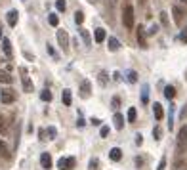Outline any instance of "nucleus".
Wrapping results in <instances>:
<instances>
[{"label":"nucleus","instance_id":"nucleus-1","mask_svg":"<svg viewBox=\"0 0 187 170\" xmlns=\"http://www.w3.org/2000/svg\"><path fill=\"white\" fill-rule=\"evenodd\" d=\"M122 23H124L126 29H132V27H134V8H132L130 4L124 6V12H122Z\"/></svg>","mask_w":187,"mask_h":170},{"label":"nucleus","instance_id":"nucleus-2","mask_svg":"<svg viewBox=\"0 0 187 170\" xmlns=\"http://www.w3.org/2000/svg\"><path fill=\"white\" fill-rule=\"evenodd\" d=\"M187 147V124H183L178 132V153H183Z\"/></svg>","mask_w":187,"mask_h":170},{"label":"nucleus","instance_id":"nucleus-3","mask_svg":"<svg viewBox=\"0 0 187 170\" xmlns=\"http://www.w3.org/2000/svg\"><path fill=\"white\" fill-rule=\"evenodd\" d=\"M75 164H77V159H75V157H67V159L61 157V159L57 161V168H59V170H73Z\"/></svg>","mask_w":187,"mask_h":170},{"label":"nucleus","instance_id":"nucleus-4","mask_svg":"<svg viewBox=\"0 0 187 170\" xmlns=\"http://www.w3.org/2000/svg\"><path fill=\"white\" fill-rule=\"evenodd\" d=\"M0 101H2L4 105H10L15 101V94L13 90H2V94H0Z\"/></svg>","mask_w":187,"mask_h":170},{"label":"nucleus","instance_id":"nucleus-5","mask_svg":"<svg viewBox=\"0 0 187 170\" xmlns=\"http://www.w3.org/2000/svg\"><path fill=\"white\" fill-rule=\"evenodd\" d=\"M57 42H59V46L63 48V50H67V46H69V35L65 33V31H57Z\"/></svg>","mask_w":187,"mask_h":170},{"label":"nucleus","instance_id":"nucleus-6","mask_svg":"<svg viewBox=\"0 0 187 170\" xmlns=\"http://www.w3.org/2000/svg\"><path fill=\"white\" fill-rule=\"evenodd\" d=\"M90 92H92V84H90V80H82V82H80V96L86 100V98H90Z\"/></svg>","mask_w":187,"mask_h":170},{"label":"nucleus","instance_id":"nucleus-7","mask_svg":"<svg viewBox=\"0 0 187 170\" xmlns=\"http://www.w3.org/2000/svg\"><path fill=\"white\" fill-rule=\"evenodd\" d=\"M40 164H42V168H46V170L52 168V157H50V153H42V155H40Z\"/></svg>","mask_w":187,"mask_h":170},{"label":"nucleus","instance_id":"nucleus-8","mask_svg":"<svg viewBox=\"0 0 187 170\" xmlns=\"http://www.w3.org/2000/svg\"><path fill=\"white\" fill-rule=\"evenodd\" d=\"M113 123H115V128H116V130H122V128H124V117H122L120 113H115Z\"/></svg>","mask_w":187,"mask_h":170},{"label":"nucleus","instance_id":"nucleus-9","mask_svg":"<svg viewBox=\"0 0 187 170\" xmlns=\"http://www.w3.org/2000/svg\"><path fill=\"white\" fill-rule=\"evenodd\" d=\"M107 48H109V52H116L120 48V42L116 40L115 36H109V40H107Z\"/></svg>","mask_w":187,"mask_h":170},{"label":"nucleus","instance_id":"nucleus-10","mask_svg":"<svg viewBox=\"0 0 187 170\" xmlns=\"http://www.w3.org/2000/svg\"><path fill=\"white\" fill-rule=\"evenodd\" d=\"M17 17H19V14H17L15 10H10V12H8V25H10V27H15V25H17Z\"/></svg>","mask_w":187,"mask_h":170},{"label":"nucleus","instance_id":"nucleus-11","mask_svg":"<svg viewBox=\"0 0 187 170\" xmlns=\"http://www.w3.org/2000/svg\"><path fill=\"white\" fill-rule=\"evenodd\" d=\"M61 101L65 105H71L73 103V96H71V90H63L61 92Z\"/></svg>","mask_w":187,"mask_h":170},{"label":"nucleus","instance_id":"nucleus-12","mask_svg":"<svg viewBox=\"0 0 187 170\" xmlns=\"http://www.w3.org/2000/svg\"><path fill=\"white\" fill-rule=\"evenodd\" d=\"M94 36H96V42H98V44H101V42L107 38V33H105V29H101V27H99V29H96Z\"/></svg>","mask_w":187,"mask_h":170},{"label":"nucleus","instance_id":"nucleus-13","mask_svg":"<svg viewBox=\"0 0 187 170\" xmlns=\"http://www.w3.org/2000/svg\"><path fill=\"white\" fill-rule=\"evenodd\" d=\"M109 159H111V161H120V159H122V151H120L119 147H113V149L109 151Z\"/></svg>","mask_w":187,"mask_h":170},{"label":"nucleus","instance_id":"nucleus-14","mask_svg":"<svg viewBox=\"0 0 187 170\" xmlns=\"http://www.w3.org/2000/svg\"><path fill=\"white\" fill-rule=\"evenodd\" d=\"M172 14H174V21H176V23H181V19H183V10H181L179 6H174V8H172Z\"/></svg>","mask_w":187,"mask_h":170},{"label":"nucleus","instance_id":"nucleus-15","mask_svg":"<svg viewBox=\"0 0 187 170\" xmlns=\"http://www.w3.org/2000/svg\"><path fill=\"white\" fill-rule=\"evenodd\" d=\"M2 50H4L6 58H12V42L8 38H2Z\"/></svg>","mask_w":187,"mask_h":170},{"label":"nucleus","instance_id":"nucleus-16","mask_svg":"<svg viewBox=\"0 0 187 170\" xmlns=\"http://www.w3.org/2000/svg\"><path fill=\"white\" fill-rule=\"evenodd\" d=\"M137 42H139V46H142V48H147V44H145V31H143V27H137Z\"/></svg>","mask_w":187,"mask_h":170},{"label":"nucleus","instance_id":"nucleus-17","mask_svg":"<svg viewBox=\"0 0 187 170\" xmlns=\"http://www.w3.org/2000/svg\"><path fill=\"white\" fill-rule=\"evenodd\" d=\"M153 113H155V118L157 120H162V117H164V111H162V105L160 103H155L153 105Z\"/></svg>","mask_w":187,"mask_h":170},{"label":"nucleus","instance_id":"nucleus-18","mask_svg":"<svg viewBox=\"0 0 187 170\" xmlns=\"http://www.w3.org/2000/svg\"><path fill=\"white\" fill-rule=\"evenodd\" d=\"M124 77H126V80H128L130 84H136V82H137V73H136V71H132V69L124 73Z\"/></svg>","mask_w":187,"mask_h":170},{"label":"nucleus","instance_id":"nucleus-19","mask_svg":"<svg viewBox=\"0 0 187 170\" xmlns=\"http://www.w3.org/2000/svg\"><path fill=\"white\" fill-rule=\"evenodd\" d=\"M0 82H4V84H12L13 82V79H12V75L8 71H0Z\"/></svg>","mask_w":187,"mask_h":170},{"label":"nucleus","instance_id":"nucleus-20","mask_svg":"<svg viewBox=\"0 0 187 170\" xmlns=\"http://www.w3.org/2000/svg\"><path fill=\"white\" fill-rule=\"evenodd\" d=\"M21 82H23V90H25V92H33V80L29 77H23Z\"/></svg>","mask_w":187,"mask_h":170},{"label":"nucleus","instance_id":"nucleus-21","mask_svg":"<svg viewBox=\"0 0 187 170\" xmlns=\"http://www.w3.org/2000/svg\"><path fill=\"white\" fill-rule=\"evenodd\" d=\"M78 33H80V36H82V40H84V44H86V46L90 48V46H92V38H90V33H88L86 29H80Z\"/></svg>","mask_w":187,"mask_h":170},{"label":"nucleus","instance_id":"nucleus-22","mask_svg":"<svg viewBox=\"0 0 187 170\" xmlns=\"http://www.w3.org/2000/svg\"><path fill=\"white\" fill-rule=\"evenodd\" d=\"M149 101V86L143 84L142 86V103H147Z\"/></svg>","mask_w":187,"mask_h":170},{"label":"nucleus","instance_id":"nucleus-23","mask_svg":"<svg viewBox=\"0 0 187 170\" xmlns=\"http://www.w3.org/2000/svg\"><path fill=\"white\" fill-rule=\"evenodd\" d=\"M0 155H2V157H6V159L10 157V149H8V145H6L2 140H0Z\"/></svg>","mask_w":187,"mask_h":170},{"label":"nucleus","instance_id":"nucleus-24","mask_svg":"<svg viewBox=\"0 0 187 170\" xmlns=\"http://www.w3.org/2000/svg\"><path fill=\"white\" fill-rule=\"evenodd\" d=\"M136 117H137V111H136V107H130L128 109V123H136Z\"/></svg>","mask_w":187,"mask_h":170},{"label":"nucleus","instance_id":"nucleus-25","mask_svg":"<svg viewBox=\"0 0 187 170\" xmlns=\"http://www.w3.org/2000/svg\"><path fill=\"white\" fill-rule=\"evenodd\" d=\"M40 100H42V101H50V100H52V92H50L48 88L42 90V92H40Z\"/></svg>","mask_w":187,"mask_h":170},{"label":"nucleus","instance_id":"nucleus-26","mask_svg":"<svg viewBox=\"0 0 187 170\" xmlns=\"http://www.w3.org/2000/svg\"><path fill=\"white\" fill-rule=\"evenodd\" d=\"M164 96H166L168 100H172L174 96H176V88H174V86H166V88H164Z\"/></svg>","mask_w":187,"mask_h":170},{"label":"nucleus","instance_id":"nucleus-27","mask_svg":"<svg viewBox=\"0 0 187 170\" xmlns=\"http://www.w3.org/2000/svg\"><path fill=\"white\" fill-rule=\"evenodd\" d=\"M46 134H48V140H56V136H57L56 126H48V128H46Z\"/></svg>","mask_w":187,"mask_h":170},{"label":"nucleus","instance_id":"nucleus-28","mask_svg":"<svg viewBox=\"0 0 187 170\" xmlns=\"http://www.w3.org/2000/svg\"><path fill=\"white\" fill-rule=\"evenodd\" d=\"M48 21H50L52 27H57V25H59V17H57L56 14H50V15H48Z\"/></svg>","mask_w":187,"mask_h":170},{"label":"nucleus","instance_id":"nucleus-29","mask_svg":"<svg viewBox=\"0 0 187 170\" xmlns=\"http://www.w3.org/2000/svg\"><path fill=\"white\" fill-rule=\"evenodd\" d=\"M0 132H2V134L8 132V123H6V118L2 115H0Z\"/></svg>","mask_w":187,"mask_h":170},{"label":"nucleus","instance_id":"nucleus-30","mask_svg":"<svg viewBox=\"0 0 187 170\" xmlns=\"http://www.w3.org/2000/svg\"><path fill=\"white\" fill-rule=\"evenodd\" d=\"M56 8H57L59 12H65V8H67V2H65V0H56Z\"/></svg>","mask_w":187,"mask_h":170},{"label":"nucleus","instance_id":"nucleus-31","mask_svg":"<svg viewBox=\"0 0 187 170\" xmlns=\"http://www.w3.org/2000/svg\"><path fill=\"white\" fill-rule=\"evenodd\" d=\"M75 21H77V25H82V21H84V14H82V12H75Z\"/></svg>","mask_w":187,"mask_h":170},{"label":"nucleus","instance_id":"nucleus-32","mask_svg":"<svg viewBox=\"0 0 187 170\" xmlns=\"http://www.w3.org/2000/svg\"><path fill=\"white\" fill-rule=\"evenodd\" d=\"M168 128H174V107H170V117H168Z\"/></svg>","mask_w":187,"mask_h":170},{"label":"nucleus","instance_id":"nucleus-33","mask_svg":"<svg viewBox=\"0 0 187 170\" xmlns=\"http://www.w3.org/2000/svg\"><path fill=\"white\" fill-rule=\"evenodd\" d=\"M99 84H101V86H105V84H107V73H105V71H101V73H99Z\"/></svg>","mask_w":187,"mask_h":170},{"label":"nucleus","instance_id":"nucleus-34","mask_svg":"<svg viewBox=\"0 0 187 170\" xmlns=\"http://www.w3.org/2000/svg\"><path fill=\"white\" fill-rule=\"evenodd\" d=\"M111 105H113V109H119L120 107V98H116V96H115V98L111 100Z\"/></svg>","mask_w":187,"mask_h":170},{"label":"nucleus","instance_id":"nucleus-35","mask_svg":"<svg viewBox=\"0 0 187 170\" xmlns=\"http://www.w3.org/2000/svg\"><path fill=\"white\" fill-rule=\"evenodd\" d=\"M185 168V162L183 161H176L174 162V170H183Z\"/></svg>","mask_w":187,"mask_h":170},{"label":"nucleus","instance_id":"nucleus-36","mask_svg":"<svg viewBox=\"0 0 187 170\" xmlns=\"http://www.w3.org/2000/svg\"><path fill=\"white\" fill-rule=\"evenodd\" d=\"M157 31H158V25H151V27H149V31H147V35H149V36H153V35H157Z\"/></svg>","mask_w":187,"mask_h":170},{"label":"nucleus","instance_id":"nucleus-37","mask_svg":"<svg viewBox=\"0 0 187 170\" xmlns=\"http://www.w3.org/2000/svg\"><path fill=\"white\" fill-rule=\"evenodd\" d=\"M164 168H166V157H162L160 162H158V168H157V170H164Z\"/></svg>","mask_w":187,"mask_h":170},{"label":"nucleus","instance_id":"nucleus-38","mask_svg":"<svg viewBox=\"0 0 187 170\" xmlns=\"http://www.w3.org/2000/svg\"><path fill=\"white\" fill-rule=\"evenodd\" d=\"M98 164H99L98 159H92V161H90V170H98Z\"/></svg>","mask_w":187,"mask_h":170},{"label":"nucleus","instance_id":"nucleus-39","mask_svg":"<svg viewBox=\"0 0 187 170\" xmlns=\"http://www.w3.org/2000/svg\"><path fill=\"white\" fill-rule=\"evenodd\" d=\"M179 40H181V42H187V27L179 33Z\"/></svg>","mask_w":187,"mask_h":170},{"label":"nucleus","instance_id":"nucleus-40","mask_svg":"<svg viewBox=\"0 0 187 170\" xmlns=\"http://www.w3.org/2000/svg\"><path fill=\"white\" fill-rule=\"evenodd\" d=\"M99 134H101V138H107L109 136V126H101V132Z\"/></svg>","mask_w":187,"mask_h":170},{"label":"nucleus","instance_id":"nucleus-41","mask_svg":"<svg viewBox=\"0 0 187 170\" xmlns=\"http://www.w3.org/2000/svg\"><path fill=\"white\" fill-rule=\"evenodd\" d=\"M84 124H86V120H84V118H82V117L78 115V118H77V126H78V128H82Z\"/></svg>","mask_w":187,"mask_h":170},{"label":"nucleus","instance_id":"nucleus-42","mask_svg":"<svg viewBox=\"0 0 187 170\" xmlns=\"http://www.w3.org/2000/svg\"><path fill=\"white\" fill-rule=\"evenodd\" d=\"M160 21H162V25H168V15H166L164 12L160 14Z\"/></svg>","mask_w":187,"mask_h":170},{"label":"nucleus","instance_id":"nucleus-43","mask_svg":"<svg viewBox=\"0 0 187 170\" xmlns=\"http://www.w3.org/2000/svg\"><path fill=\"white\" fill-rule=\"evenodd\" d=\"M143 143V136L142 134H136V145H142Z\"/></svg>","mask_w":187,"mask_h":170},{"label":"nucleus","instance_id":"nucleus-44","mask_svg":"<svg viewBox=\"0 0 187 170\" xmlns=\"http://www.w3.org/2000/svg\"><path fill=\"white\" fill-rule=\"evenodd\" d=\"M153 136H155V140H160V128H158V126L153 130Z\"/></svg>","mask_w":187,"mask_h":170},{"label":"nucleus","instance_id":"nucleus-45","mask_svg":"<svg viewBox=\"0 0 187 170\" xmlns=\"http://www.w3.org/2000/svg\"><path fill=\"white\" fill-rule=\"evenodd\" d=\"M90 123H92L94 126H99V124H101V120H99V118H92V120H90Z\"/></svg>","mask_w":187,"mask_h":170},{"label":"nucleus","instance_id":"nucleus-46","mask_svg":"<svg viewBox=\"0 0 187 170\" xmlns=\"http://www.w3.org/2000/svg\"><path fill=\"white\" fill-rule=\"evenodd\" d=\"M113 79H115V80H120V73L115 71V73H113Z\"/></svg>","mask_w":187,"mask_h":170},{"label":"nucleus","instance_id":"nucleus-47","mask_svg":"<svg viewBox=\"0 0 187 170\" xmlns=\"http://www.w3.org/2000/svg\"><path fill=\"white\" fill-rule=\"evenodd\" d=\"M0 38H2V27H0Z\"/></svg>","mask_w":187,"mask_h":170},{"label":"nucleus","instance_id":"nucleus-48","mask_svg":"<svg viewBox=\"0 0 187 170\" xmlns=\"http://www.w3.org/2000/svg\"><path fill=\"white\" fill-rule=\"evenodd\" d=\"M181 2H183V4H187V0H181Z\"/></svg>","mask_w":187,"mask_h":170},{"label":"nucleus","instance_id":"nucleus-49","mask_svg":"<svg viewBox=\"0 0 187 170\" xmlns=\"http://www.w3.org/2000/svg\"><path fill=\"white\" fill-rule=\"evenodd\" d=\"M183 170H185V168H183Z\"/></svg>","mask_w":187,"mask_h":170}]
</instances>
